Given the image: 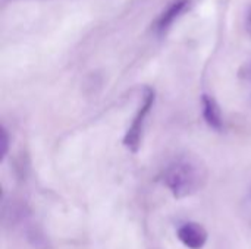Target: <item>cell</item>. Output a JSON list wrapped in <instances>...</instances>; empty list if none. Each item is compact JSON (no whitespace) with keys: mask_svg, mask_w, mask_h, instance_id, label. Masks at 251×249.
<instances>
[{"mask_svg":"<svg viewBox=\"0 0 251 249\" xmlns=\"http://www.w3.org/2000/svg\"><path fill=\"white\" fill-rule=\"evenodd\" d=\"M7 150H9V136H7L6 129L1 128V131H0V158L1 160L6 157Z\"/></svg>","mask_w":251,"mask_h":249,"instance_id":"cell-6","label":"cell"},{"mask_svg":"<svg viewBox=\"0 0 251 249\" xmlns=\"http://www.w3.org/2000/svg\"><path fill=\"white\" fill-rule=\"evenodd\" d=\"M190 0H174L171 4L166 6V9L160 13V16L156 19L154 29L159 34L166 32V29L176 21V18L188 7Z\"/></svg>","mask_w":251,"mask_h":249,"instance_id":"cell-4","label":"cell"},{"mask_svg":"<svg viewBox=\"0 0 251 249\" xmlns=\"http://www.w3.org/2000/svg\"><path fill=\"white\" fill-rule=\"evenodd\" d=\"M154 104V91L151 88H147L144 92V98H143V104L140 106L131 126L126 131V135L124 138V144L126 148H129L132 153L138 151V147L141 144V135H143V128H144V122L147 114L150 113L151 107Z\"/></svg>","mask_w":251,"mask_h":249,"instance_id":"cell-2","label":"cell"},{"mask_svg":"<svg viewBox=\"0 0 251 249\" xmlns=\"http://www.w3.org/2000/svg\"><path fill=\"white\" fill-rule=\"evenodd\" d=\"M178 239L190 249H201L207 242V232L199 223H184L178 229Z\"/></svg>","mask_w":251,"mask_h":249,"instance_id":"cell-3","label":"cell"},{"mask_svg":"<svg viewBox=\"0 0 251 249\" xmlns=\"http://www.w3.org/2000/svg\"><path fill=\"white\" fill-rule=\"evenodd\" d=\"M240 78H241L243 82H246V84L251 88V60L241 68V70H240Z\"/></svg>","mask_w":251,"mask_h":249,"instance_id":"cell-7","label":"cell"},{"mask_svg":"<svg viewBox=\"0 0 251 249\" xmlns=\"http://www.w3.org/2000/svg\"><path fill=\"white\" fill-rule=\"evenodd\" d=\"M247 29L251 32V7L250 10H249V13H247Z\"/></svg>","mask_w":251,"mask_h":249,"instance_id":"cell-8","label":"cell"},{"mask_svg":"<svg viewBox=\"0 0 251 249\" xmlns=\"http://www.w3.org/2000/svg\"><path fill=\"white\" fill-rule=\"evenodd\" d=\"M201 106H203V117L206 120V123L215 129V131H221L224 126V119H222V113L221 109L218 106V103L215 101L213 97L204 94L201 97Z\"/></svg>","mask_w":251,"mask_h":249,"instance_id":"cell-5","label":"cell"},{"mask_svg":"<svg viewBox=\"0 0 251 249\" xmlns=\"http://www.w3.org/2000/svg\"><path fill=\"white\" fill-rule=\"evenodd\" d=\"M207 179L203 164L191 157H181L172 161L163 173V183L178 200L187 198L199 192Z\"/></svg>","mask_w":251,"mask_h":249,"instance_id":"cell-1","label":"cell"}]
</instances>
